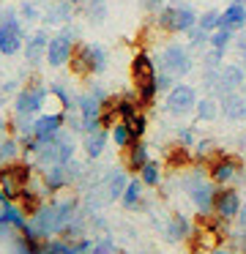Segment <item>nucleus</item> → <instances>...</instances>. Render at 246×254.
Instances as JSON below:
<instances>
[{
  "label": "nucleus",
  "mask_w": 246,
  "mask_h": 254,
  "mask_svg": "<svg viewBox=\"0 0 246 254\" xmlns=\"http://www.w3.org/2000/svg\"><path fill=\"white\" fill-rule=\"evenodd\" d=\"M216 183L211 181V175H208V167L205 164H191V172L183 178V191L189 194L191 205L197 208V213L200 216H211L213 213V202H216V194H219Z\"/></svg>",
  "instance_id": "nucleus-1"
},
{
  "label": "nucleus",
  "mask_w": 246,
  "mask_h": 254,
  "mask_svg": "<svg viewBox=\"0 0 246 254\" xmlns=\"http://www.w3.org/2000/svg\"><path fill=\"white\" fill-rule=\"evenodd\" d=\"M107 63H109V55L101 44H85L80 41L69 61V68L74 77H98V74L107 71Z\"/></svg>",
  "instance_id": "nucleus-2"
},
{
  "label": "nucleus",
  "mask_w": 246,
  "mask_h": 254,
  "mask_svg": "<svg viewBox=\"0 0 246 254\" xmlns=\"http://www.w3.org/2000/svg\"><path fill=\"white\" fill-rule=\"evenodd\" d=\"M208 175L216 186H244V161L238 159L235 153H227V150H216L213 159L208 161Z\"/></svg>",
  "instance_id": "nucleus-3"
},
{
  "label": "nucleus",
  "mask_w": 246,
  "mask_h": 254,
  "mask_svg": "<svg viewBox=\"0 0 246 254\" xmlns=\"http://www.w3.org/2000/svg\"><path fill=\"white\" fill-rule=\"evenodd\" d=\"M197 22H200V14H197L189 3H169V6H164L162 11L156 14V28L162 30V33H169V36L189 33Z\"/></svg>",
  "instance_id": "nucleus-4"
},
{
  "label": "nucleus",
  "mask_w": 246,
  "mask_h": 254,
  "mask_svg": "<svg viewBox=\"0 0 246 254\" xmlns=\"http://www.w3.org/2000/svg\"><path fill=\"white\" fill-rule=\"evenodd\" d=\"M49 101V88L41 82V77H30V82L25 88L16 90L14 96V115H25V118H36L47 110Z\"/></svg>",
  "instance_id": "nucleus-5"
},
{
  "label": "nucleus",
  "mask_w": 246,
  "mask_h": 254,
  "mask_svg": "<svg viewBox=\"0 0 246 254\" xmlns=\"http://www.w3.org/2000/svg\"><path fill=\"white\" fill-rule=\"evenodd\" d=\"M77 153V139H74V131H60L55 134L52 139L41 142V150L36 153V164L38 167H49V164H69Z\"/></svg>",
  "instance_id": "nucleus-6"
},
{
  "label": "nucleus",
  "mask_w": 246,
  "mask_h": 254,
  "mask_svg": "<svg viewBox=\"0 0 246 254\" xmlns=\"http://www.w3.org/2000/svg\"><path fill=\"white\" fill-rule=\"evenodd\" d=\"M191 47L189 44H180V41H172L169 39L167 44L162 47V55L156 58L159 68L162 71H169L175 77H186V74L194 68V55H191Z\"/></svg>",
  "instance_id": "nucleus-7"
},
{
  "label": "nucleus",
  "mask_w": 246,
  "mask_h": 254,
  "mask_svg": "<svg viewBox=\"0 0 246 254\" xmlns=\"http://www.w3.org/2000/svg\"><path fill=\"white\" fill-rule=\"evenodd\" d=\"M77 28L74 25H66L60 28L58 33L49 39V47H47V66L49 68H60V66H69L71 55L77 50Z\"/></svg>",
  "instance_id": "nucleus-8"
},
{
  "label": "nucleus",
  "mask_w": 246,
  "mask_h": 254,
  "mask_svg": "<svg viewBox=\"0 0 246 254\" xmlns=\"http://www.w3.org/2000/svg\"><path fill=\"white\" fill-rule=\"evenodd\" d=\"M82 175V164L77 159H71L69 164H49L41 170V186L47 189V194H60Z\"/></svg>",
  "instance_id": "nucleus-9"
},
{
  "label": "nucleus",
  "mask_w": 246,
  "mask_h": 254,
  "mask_svg": "<svg viewBox=\"0 0 246 254\" xmlns=\"http://www.w3.org/2000/svg\"><path fill=\"white\" fill-rule=\"evenodd\" d=\"M30 183H33V167L27 164V161L19 159L8 167H0V186H3L5 197L14 199V202H16L22 189L30 186Z\"/></svg>",
  "instance_id": "nucleus-10"
},
{
  "label": "nucleus",
  "mask_w": 246,
  "mask_h": 254,
  "mask_svg": "<svg viewBox=\"0 0 246 254\" xmlns=\"http://www.w3.org/2000/svg\"><path fill=\"white\" fill-rule=\"evenodd\" d=\"M77 112L82 118V134H93L98 128H104V104L90 93H77Z\"/></svg>",
  "instance_id": "nucleus-11"
},
{
  "label": "nucleus",
  "mask_w": 246,
  "mask_h": 254,
  "mask_svg": "<svg viewBox=\"0 0 246 254\" xmlns=\"http://www.w3.org/2000/svg\"><path fill=\"white\" fill-rule=\"evenodd\" d=\"M197 101H200V96H197V88L189 82H178L172 90L167 93V101H164V107H167L169 115H189V112L197 110Z\"/></svg>",
  "instance_id": "nucleus-12"
},
{
  "label": "nucleus",
  "mask_w": 246,
  "mask_h": 254,
  "mask_svg": "<svg viewBox=\"0 0 246 254\" xmlns=\"http://www.w3.org/2000/svg\"><path fill=\"white\" fill-rule=\"evenodd\" d=\"M25 50V30H22V17H11L0 22V52L3 55H16Z\"/></svg>",
  "instance_id": "nucleus-13"
},
{
  "label": "nucleus",
  "mask_w": 246,
  "mask_h": 254,
  "mask_svg": "<svg viewBox=\"0 0 246 254\" xmlns=\"http://www.w3.org/2000/svg\"><path fill=\"white\" fill-rule=\"evenodd\" d=\"M63 128H66V112H60V110H44L41 115L33 118V137L41 139V142L52 139Z\"/></svg>",
  "instance_id": "nucleus-14"
},
{
  "label": "nucleus",
  "mask_w": 246,
  "mask_h": 254,
  "mask_svg": "<svg viewBox=\"0 0 246 254\" xmlns=\"http://www.w3.org/2000/svg\"><path fill=\"white\" fill-rule=\"evenodd\" d=\"M241 205H244V197H241L238 186H222L216 194V202H213V213L224 221H235Z\"/></svg>",
  "instance_id": "nucleus-15"
},
{
  "label": "nucleus",
  "mask_w": 246,
  "mask_h": 254,
  "mask_svg": "<svg viewBox=\"0 0 246 254\" xmlns=\"http://www.w3.org/2000/svg\"><path fill=\"white\" fill-rule=\"evenodd\" d=\"M156 77H159L156 58H153L148 50H140L134 58H131V82H134V88L148 85V82H156Z\"/></svg>",
  "instance_id": "nucleus-16"
},
{
  "label": "nucleus",
  "mask_w": 246,
  "mask_h": 254,
  "mask_svg": "<svg viewBox=\"0 0 246 254\" xmlns=\"http://www.w3.org/2000/svg\"><path fill=\"white\" fill-rule=\"evenodd\" d=\"M49 39H52V36H47V30H44V28L33 30V33L25 39V50H22V52H25V61H27V66H30V68L41 66V61H47Z\"/></svg>",
  "instance_id": "nucleus-17"
},
{
  "label": "nucleus",
  "mask_w": 246,
  "mask_h": 254,
  "mask_svg": "<svg viewBox=\"0 0 246 254\" xmlns=\"http://www.w3.org/2000/svg\"><path fill=\"white\" fill-rule=\"evenodd\" d=\"M77 11H80V8H77L74 3H69V0H52L47 6V11H44V22L55 25V28H66V25L74 22Z\"/></svg>",
  "instance_id": "nucleus-18"
},
{
  "label": "nucleus",
  "mask_w": 246,
  "mask_h": 254,
  "mask_svg": "<svg viewBox=\"0 0 246 254\" xmlns=\"http://www.w3.org/2000/svg\"><path fill=\"white\" fill-rule=\"evenodd\" d=\"M219 101H222V115L227 121H246V96L241 90H227Z\"/></svg>",
  "instance_id": "nucleus-19"
},
{
  "label": "nucleus",
  "mask_w": 246,
  "mask_h": 254,
  "mask_svg": "<svg viewBox=\"0 0 246 254\" xmlns=\"http://www.w3.org/2000/svg\"><path fill=\"white\" fill-rule=\"evenodd\" d=\"M164 235H167V241H169V243L189 241V238L194 235V224L189 221V216H183V213H175V216H169V221H167V230H164Z\"/></svg>",
  "instance_id": "nucleus-20"
},
{
  "label": "nucleus",
  "mask_w": 246,
  "mask_h": 254,
  "mask_svg": "<svg viewBox=\"0 0 246 254\" xmlns=\"http://www.w3.org/2000/svg\"><path fill=\"white\" fill-rule=\"evenodd\" d=\"M109 139H112L109 137V128H98V131H93V134H85V139H82V150H85V156L90 161H96V159L104 156Z\"/></svg>",
  "instance_id": "nucleus-21"
},
{
  "label": "nucleus",
  "mask_w": 246,
  "mask_h": 254,
  "mask_svg": "<svg viewBox=\"0 0 246 254\" xmlns=\"http://www.w3.org/2000/svg\"><path fill=\"white\" fill-rule=\"evenodd\" d=\"M148 161H151V150H148V145L142 142V139H137V142H131L129 148H126L123 164H126V170H129V172H140Z\"/></svg>",
  "instance_id": "nucleus-22"
},
{
  "label": "nucleus",
  "mask_w": 246,
  "mask_h": 254,
  "mask_svg": "<svg viewBox=\"0 0 246 254\" xmlns=\"http://www.w3.org/2000/svg\"><path fill=\"white\" fill-rule=\"evenodd\" d=\"M222 28L233 30V33H241L246 28V3H238L233 0L227 8L222 11Z\"/></svg>",
  "instance_id": "nucleus-23"
},
{
  "label": "nucleus",
  "mask_w": 246,
  "mask_h": 254,
  "mask_svg": "<svg viewBox=\"0 0 246 254\" xmlns=\"http://www.w3.org/2000/svg\"><path fill=\"white\" fill-rule=\"evenodd\" d=\"M222 82L224 90H238L246 85V66L244 63H222Z\"/></svg>",
  "instance_id": "nucleus-24"
},
{
  "label": "nucleus",
  "mask_w": 246,
  "mask_h": 254,
  "mask_svg": "<svg viewBox=\"0 0 246 254\" xmlns=\"http://www.w3.org/2000/svg\"><path fill=\"white\" fill-rule=\"evenodd\" d=\"M22 156H25V150H22V139L14 137V134H5V137L0 139V167L14 164V161L22 159Z\"/></svg>",
  "instance_id": "nucleus-25"
},
{
  "label": "nucleus",
  "mask_w": 246,
  "mask_h": 254,
  "mask_svg": "<svg viewBox=\"0 0 246 254\" xmlns=\"http://www.w3.org/2000/svg\"><path fill=\"white\" fill-rule=\"evenodd\" d=\"M194 115H197L200 123H213L219 115H222V101H219L216 96H202V99L197 101Z\"/></svg>",
  "instance_id": "nucleus-26"
},
{
  "label": "nucleus",
  "mask_w": 246,
  "mask_h": 254,
  "mask_svg": "<svg viewBox=\"0 0 246 254\" xmlns=\"http://www.w3.org/2000/svg\"><path fill=\"white\" fill-rule=\"evenodd\" d=\"M142 194H145V183H142L140 178H131L126 191H123V197H120V205H123L126 210H137L142 205Z\"/></svg>",
  "instance_id": "nucleus-27"
},
{
  "label": "nucleus",
  "mask_w": 246,
  "mask_h": 254,
  "mask_svg": "<svg viewBox=\"0 0 246 254\" xmlns=\"http://www.w3.org/2000/svg\"><path fill=\"white\" fill-rule=\"evenodd\" d=\"M129 170H112L107 175V199H120L126 191V186H129L131 178L126 175Z\"/></svg>",
  "instance_id": "nucleus-28"
},
{
  "label": "nucleus",
  "mask_w": 246,
  "mask_h": 254,
  "mask_svg": "<svg viewBox=\"0 0 246 254\" xmlns=\"http://www.w3.org/2000/svg\"><path fill=\"white\" fill-rule=\"evenodd\" d=\"M49 96H52V101L63 112H74L77 110V96H71V90L66 88V85H60V82L49 85Z\"/></svg>",
  "instance_id": "nucleus-29"
},
{
  "label": "nucleus",
  "mask_w": 246,
  "mask_h": 254,
  "mask_svg": "<svg viewBox=\"0 0 246 254\" xmlns=\"http://www.w3.org/2000/svg\"><path fill=\"white\" fill-rule=\"evenodd\" d=\"M80 14H85L87 22L101 25L107 19V0H85L80 6Z\"/></svg>",
  "instance_id": "nucleus-30"
},
{
  "label": "nucleus",
  "mask_w": 246,
  "mask_h": 254,
  "mask_svg": "<svg viewBox=\"0 0 246 254\" xmlns=\"http://www.w3.org/2000/svg\"><path fill=\"white\" fill-rule=\"evenodd\" d=\"M167 164L175 167V170H183V167L194 164V150H191V148H183V145L167 150Z\"/></svg>",
  "instance_id": "nucleus-31"
},
{
  "label": "nucleus",
  "mask_w": 246,
  "mask_h": 254,
  "mask_svg": "<svg viewBox=\"0 0 246 254\" xmlns=\"http://www.w3.org/2000/svg\"><path fill=\"white\" fill-rule=\"evenodd\" d=\"M109 137H112V142L118 145L120 150H126L131 142H137L134 134H131V128H129V123H126V121H118V123H115V126L109 128Z\"/></svg>",
  "instance_id": "nucleus-32"
},
{
  "label": "nucleus",
  "mask_w": 246,
  "mask_h": 254,
  "mask_svg": "<svg viewBox=\"0 0 246 254\" xmlns=\"http://www.w3.org/2000/svg\"><path fill=\"white\" fill-rule=\"evenodd\" d=\"M137 175H140V181L145 183L148 189H156L159 183H162V164H159V161H148L145 167H142L140 172H137Z\"/></svg>",
  "instance_id": "nucleus-33"
},
{
  "label": "nucleus",
  "mask_w": 246,
  "mask_h": 254,
  "mask_svg": "<svg viewBox=\"0 0 246 254\" xmlns=\"http://www.w3.org/2000/svg\"><path fill=\"white\" fill-rule=\"evenodd\" d=\"M233 41H235L233 30L219 28V30H213V33H211V50H219V52H224V55H227L230 47H233Z\"/></svg>",
  "instance_id": "nucleus-34"
},
{
  "label": "nucleus",
  "mask_w": 246,
  "mask_h": 254,
  "mask_svg": "<svg viewBox=\"0 0 246 254\" xmlns=\"http://www.w3.org/2000/svg\"><path fill=\"white\" fill-rule=\"evenodd\" d=\"M213 153H216V142H213L211 137L197 139V145H194V161L197 164H208V161L213 159Z\"/></svg>",
  "instance_id": "nucleus-35"
},
{
  "label": "nucleus",
  "mask_w": 246,
  "mask_h": 254,
  "mask_svg": "<svg viewBox=\"0 0 246 254\" xmlns=\"http://www.w3.org/2000/svg\"><path fill=\"white\" fill-rule=\"evenodd\" d=\"M186 44H189L191 50H205V47H211V33L202 30L200 25H194V28L186 33Z\"/></svg>",
  "instance_id": "nucleus-36"
},
{
  "label": "nucleus",
  "mask_w": 246,
  "mask_h": 254,
  "mask_svg": "<svg viewBox=\"0 0 246 254\" xmlns=\"http://www.w3.org/2000/svg\"><path fill=\"white\" fill-rule=\"evenodd\" d=\"M200 25L202 30H208V33H213V30L222 28V11H216V8H208V11L200 14Z\"/></svg>",
  "instance_id": "nucleus-37"
},
{
  "label": "nucleus",
  "mask_w": 246,
  "mask_h": 254,
  "mask_svg": "<svg viewBox=\"0 0 246 254\" xmlns=\"http://www.w3.org/2000/svg\"><path fill=\"white\" fill-rule=\"evenodd\" d=\"M129 128H131V134H134V139H142L145 137V131H148V115L145 112H137L134 118H129Z\"/></svg>",
  "instance_id": "nucleus-38"
},
{
  "label": "nucleus",
  "mask_w": 246,
  "mask_h": 254,
  "mask_svg": "<svg viewBox=\"0 0 246 254\" xmlns=\"http://www.w3.org/2000/svg\"><path fill=\"white\" fill-rule=\"evenodd\" d=\"M175 79H178L175 74H169V71H162V68H159V77H156V82H159V90H164V93H169V90H172L175 85H178Z\"/></svg>",
  "instance_id": "nucleus-39"
},
{
  "label": "nucleus",
  "mask_w": 246,
  "mask_h": 254,
  "mask_svg": "<svg viewBox=\"0 0 246 254\" xmlns=\"http://www.w3.org/2000/svg\"><path fill=\"white\" fill-rule=\"evenodd\" d=\"M178 145H183V148H194V145H197V134H194V128H189V126L178 128Z\"/></svg>",
  "instance_id": "nucleus-40"
},
{
  "label": "nucleus",
  "mask_w": 246,
  "mask_h": 254,
  "mask_svg": "<svg viewBox=\"0 0 246 254\" xmlns=\"http://www.w3.org/2000/svg\"><path fill=\"white\" fill-rule=\"evenodd\" d=\"M19 11H22V19H25V22H38V17H41V11H38L36 6H33L30 0H22Z\"/></svg>",
  "instance_id": "nucleus-41"
},
{
  "label": "nucleus",
  "mask_w": 246,
  "mask_h": 254,
  "mask_svg": "<svg viewBox=\"0 0 246 254\" xmlns=\"http://www.w3.org/2000/svg\"><path fill=\"white\" fill-rule=\"evenodd\" d=\"M90 254H115V243H112V238H98V241L93 243Z\"/></svg>",
  "instance_id": "nucleus-42"
},
{
  "label": "nucleus",
  "mask_w": 246,
  "mask_h": 254,
  "mask_svg": "<svg viewBox=\"0 0 246 254\" xmlns=\"http://www.w3.org/2000/svg\"><path fill=\"white\" fill-rule=\"evenodd\" d=\"M233 47H235V52H238L241 63L246 66V33H244V30H241V33H235V41H233Z\"/></svg>",
  "instance_id": "nucleus-43"
},
{
  "label": "nucleus",
  "mask_w": 246,
  "mask_h": 254,
  "mask_svg": "<svg viewBox=\"0 0 246 254\" xmlns=\"http://www.w3.org/2000/svg\"><path fill=\"white\" fill-rule=\"evenodd\" d=\"M164 6H167L164 0H140V8H142L145 14H159Z\"/></svg>",
  "instance_id": "nucleus-44"
},
{
  "label": "nucleus",
  "mask_w": 246,
  "mask_h": 254,
  "mask_svg": "<svg viewBox=\"0 0 246 254\" xmlns=\"http://www.w3.org/2000/svg\"><path fill=\"white\" fill-rule=\"evenodd\" d=\"M235 224H238V232H246V199H244V205H241V210H238Z\"/></svg>",
  "instance_id": "nucleus-45"
},
{
  "label": "nucleus",
  "mask_w": 246,
  "mask_h": 254,
  "mask_svg": "<svg viewBox=\"0 0 246 254\" xmlns=\"http://www.w3.org/2000/svg\"><path fill=\"white\" fill-rule=\"evenodd\" d=\"M211 254H241V252H233V249H227V246H213Z\"/></svg>",
  "instance_id": "nucleus-46"
},
{
  "label": "nucleus",
  "mask_w": 246,
  "mask_h": 254,
  "mask_svg": "<svg viewBox=\"0 0 246 254\" xmlns=\"http://www.w3.org/2000/svg\"><path fill=\"white\" fill-rule=\"evenodd\" d=\"M238 252L246 254V232H238Z\"/></svg>",
  "instance_id": "nucleus-47"
},
{
  "label": "nucleus",
  "mask_w": 246,
  "mask_h": 254,
  "mask_svg": "<svg viewBox=\"0 0 246 254\" xmlns=\"http://www.w3.org/2000/svg\"><path fill=\"white\" fill-rule=\"evenodd\" d=\"M5 131H8V121H5V118H0V139L5 137Z\"/></svg>",
  "instance_id": "nucleus-48"
},
{
  "label": "nucleus",
  "mask_w": 246,
  "mask_h": 254,
  "mask_svg": "<svg viewBox=\"0 0 246 254\" xmlns=\"http://www.w3.org/2000/svg\"><path fill=\"white\" fill-rule=\"evenodd\" d=\"M69 3H74V6H77V8H80V6H82V3H85V0H69Z\"/></svg>",
  "instance_id": "nucleus-49"
},
{
  "label": "nucleus",
  "mask_w": 246,
  "mask_h": 254,
  "mask_svg": "<svg viewBox=\"0 0 246 254\" xmlns=\"http://www.w3.org/2000/svg\"><path fill=\"white\" fill-rule=\"evenodd\" d=\"M244 189H246V178H244Z\"/></svg>",
  "instance_id": "nucleus-50"
},
{
  "label": "nucleus",
  "mask_w": 246,
  "mask_h": 254,
  "mask_svg": "<svg viewBox=\"0 0 246 254\" xmlns=\"http://www.w3.org/2000/svg\"><path fill=\"white\" fill-rule=\"evenodd\" d=\"M0 58H3V52H0Z\"/></svg>",
  "instance_id": "nucleus-51"
},
{
  "label": "nucleus",
  "mask_w": 246,
  "mask_h": 254,
  "mask_svg": "<svg viewBox=\"0 0 246 254\" xmlns=\"http://www.w3.org/2000/svg\"><path fill=\"white\" fill-rule=\"evenodd\" d=\"M19 3H22V0H19Z\"/></svg>",
  "instance_id": "nucleus-52"
}]
</instances>
